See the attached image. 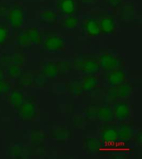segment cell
Returning <instances> with one entry per match:
<instances>
[{
	"mask_svg": "<svg viewBox=\"0 0 142 159\" xmlns=\"http://www.w3.org/2000/svg\"><path fill=\"white\" fill-rule=\"evenodd\" d=\"M43 49L49 53L61 52L66 48V42L63 37L58 35L49 36L43 43Z\"/></svg>",
	"mask_w": 142,
	"mask_h": 159,
	"instance_id": "1",
	"label": "cell"
},
{
	"mask_svg": "<svg viewBox=\"0 0 142 159\" xmlns=\"http://www.w3.org/2000/svg\"><path fill=\"white\" fill-rule=\"evenodd\" d=\"M42 41V37L37 28H30L19 36L18 42L22 45H37Z\"/></svg>",
	"mask_w": 142,
	"mask_h": 159,
	"instance_id": "2",
	"label": "cell"
},
{
	"mask_svg": "<svg viewBox=\"0 0 142 159\" xmlns=\"http://www.w3.org/2000/svg\"><path fill=\"white\" fill-rule=\"evenodd\" d=\"M98 63L100 67L105 70L112 71L119 66L120 61L112 54L105 53L100 56Z\"/></svg>",
	"mask_w": 142,
	"mask_h": 159,
	"instance_id": "3",
	"label": "cell"
},
{
	"mask_svg": "<svg viewBox=\"0 0 142 159\" xmlns=\"http://www.w3.org/2000/svg\"><path fill=\"white\" fill-rule=\"evenodd\" d=\"M76 66L84 74L89 75H94L100 70V65L93 60H86L76 62Z\"/></svg>",
	"mask_w": 142,
	"mask_h": 159,
	"instance_id": "4",
	"label": "cell"
},
{
	"mask_svg": "<svg viewBox=\"0 0 142 159\" xmlns=\"http://www.w3.org/2000/svg\"><path fill=\"white\" fill-rule=\"evenodd\" d=\"M17 110L19 116L25 120L31 119L36 115V106L31 101H24Z\"/></svg>",
	"mask_w": 142,
	"mask_h": 159,
	"instance_id": "5",
	"label": "cell"
},
{
	"mask_svg": "<svg viewBox=\"0 0 142 159\" xmlns=\"http://www.w3.org/2000/svg\"><path fill=\"white\" fill-rule=\"evenodd\" d=\"M7 20L14 27H21L24 21V13L21 9L16 7L10 11Z\"/></svg>",
	"mask_w": 142,
	"mask_h": 159,
	"instance_id": "6",
	"label": "cell"
},
{
	"mask_svg": "<svg viewBox=\"0 0 142 159\" xmlns=\"http://www.w3.org/2000/svg\"><path fill=\"white\" fill-rule=\"evenodd\" d=\"M132 87L129 84L122 83L113 87L109 92V95L113 98H124L131 94Z\"/></svg>",
	"mask_w": 142,
	"mask_h": 159,
	"instance_id": "7",
	"label": "cell"
},
{
	"mask_svg": "<svg viewBox=\"0 0 142 159\" xmlns=\"http://www.w3.org/2000/svg\"><path fill=\"white\" fill-rule=\"evenodd\" d=\"M126 73L121 69L111 71L107 76L108 83L111 87H116L124 83L126 80Z\"/></svg>",
	"mask_w": 142,
	"mask_h": 159,
	"instance_id": "8",
	"label": "cell"
},
{
	"mask_svg": "<svg viewBox=\"0 0 142 159\" xmlns=\"http://www.w3.org/2000/svg\"><path fill=\"white\" fill-rule=\"evenodd\" d=\"M84 30L87 35L90 37H96L100 35L99 22L95 19H89L84 24Z\"/></svg>",
	"mask_w": 142,
	"mask_h": 159,
	"instance_id": "9",
	"label": "cell"
},
{
	"mask_svg": "<svg viewBox=\"0 0 142 159\" xmlns=\"http://www.w3.org/2000/svg\"><path fill=\"white\" fill-rule=\"evenodd\" d=\"M101 33L105 35H111L114 33L117 28V24L114 19L105 17L99 22Z\"/></svg>",
	"mask_w": 142,
	"mask_h": 159,
	"instance_id": "10",
	"label": "cell"
},
{
	"mask_svg": "<svg viewBox=\"0 0 142 159\" xmlns=\"http://www.w3.org/2000/svg\"><path fill=\"white\" fill-rule=\"evenodd\" d=\"M114 116L119 120H125L129 118L131 110L129 106L125 102H120L114 106Z\"/></svg>",
	"mask_w": 142,
	"mask_h": 159,
	"instance_id": "11",
	"label": "cell"
},
{
	"mask_svg": "<svg viewBox=\"0 0 142 159\" xmlns=\"http://www.w3.org/2000/svg\"><path fill=\"white\" fill-rule=\"evenodd\" d=\"M39 21L41 24L47 26H53L57 23V15L52 10H45L39 14Z\"/></svg>",
	"mask_w": 142,
	"mask_h": 159,
	"instance_id": "12",
	"label": "cell"
},
{
	"mask_svg": "<svg viewBox=\"0 0 142 159\" xmlns=\"http://www.w3.org/2000/svg\"><path fill=\"white\" fill-rule=\"evenodd\" d=\"M57 7L61 13L67 16L72 15L76 9L74 0H59Z\"/></svg>",
	"mask_w": 142,
	"mask_h": 159,
	"instance_id": "13",
	"label": "cell"
},
{
	"mask_svg": "<svg viewBox=\"0 0 142 159\" xmlns=\"http://www.w3.org/2000/svg\"><path fill=\"white\" fill-rule=\"evenodd\" d=\"M42 73L44 76L51 79L57 77L59 73L57 65L52 62H48L43 66Z\"/></svg>",
	"mask_w": 142,
	"mask_h": 159,
	"instance_id": "14",
	"label": "cell"
},
{
	"mask_svg": "<svg viewBox=\"0 0 142 159\" xmlns=\"http://www.w3.org/2000/svg\"><path fill=\"white\" fill-rule=\"evenodd\" d=\"M51 136L57 141H66L70 139L71 131L66 128H57L52 130Z\"/></svg>",
	"mask_w": 142,
	"mask_h": 159,
	"instance_id": "15",
	"label": "cell"
},
{
	"mask_svg": "<svg viewBox=\"0 0 142 159\" xmlns=\"http://www.w3.org/2000/svg\"><path fill=\"white\" fill-rule=\"evenodd\" d=\"M101 142L96 139L89 138L83 141V147L87 152L94 153L98 152L101 148Z\"/></svg>",
	"mask_w": 142,
	"mask_h": 159,
	"instance_id": "16",
	"label": "cell"
},
{
	"mask_svg": "<svg viewBox=\"0 0 142 159\" xmlns=\"http://www.w3.org/2000/svg\"><path fill=\"white\" fill-rule=\"evenodd\" d=\"M102 139L105 144H113L118 139V131L111 128L106 129L102 133Z\"/></svg>",
	"mask_w": 142,
	"mask_h": 159,
	"instance_id": "17",
	"label": "cell"
},
{
	"mask_svg": "<svg viewBox=\"0 0 142 159\" xmlns=\"http://www.w3.org/2000/svg\"><path fill=\"white\" fill-rule=\"evenodd\" d=\"M79 20L75 16L69 15L60 22V27L65 30H74L77 27Z\"/></svg>",
	"mask_w": 142,
	"mask_h": 159,
	"instance_id": "18",
	"label": "cell"
},
{
	"mask_svg": "<svg viewBox=\"0 0 142 159\" xmlns=\"http://www.w3.org/2000/svg\"><path fill=\"white\" fill-rule=\"evenodd\" d=\"M118 131V139L122 141H128L133 137L134 130L131 126L124 125L120 126Z\"/></svg>",
	"mask_w": 142,
	"mask_h": 159,
	"instance_id": "19",
	"label": "cell"
},
{
	"mask_svg": "<svg viewBox=\"0 0 142 159\" xmlns=\"http://www.w3.org/2000/svg\"><path fill=\"white\" fill-rule=\"evenodd\" d=\"M120 18L123 20H131L134 17V7L132 3H127L122 6L120 10Z\"/></svg>",
	"mask_w": 142,
	"mask_h": 159,
	"instance_id": "20",
	"label": "cell"
},
{
	"mask_svg": "<svg viewBox=\"0 0 142 159\" xmlns=\"http://www.w3.org/2000/svg\"><path fill=\"white\" fill-rule=\"evenodd\" d=\"M98 116L100 120L103 121H110L114 118V112L108 106H103L98 110Z\"/></svg>",
	"mask_w": 142,
	"mask_h": 159,
	"instance_id": "21",
	"label": "cell"
},
{
	"mask_svg": "<svg viewBox=\"0 0 142 159\" xmlns=\"http://www.w3.org/2000/svg\"><path fill=\"white\" fill-rule=\"evenodd\" d=\"M84 91H93L96 89L98 85V80L93 75H89L84 80L82 83Z\"/></svg>",
	"mask_w": 142,
	"mask_h": 159,
	"instance_id": "22",
	"label": "cell"
},
{
	"mask_svg": "<svg viewBox=\"0 0 142 159\" xmlns=\"http://www.w3.org/2000/svg\"><path fill=\"white\" fill-rule=\"evenodd\" d=\"M9 100L11 105L17 109L24 102V94L20 91H12L10 95Z\"/></svg>",
	"mask_w": 142,
	"mask_h": 159,
	"instance_id": "23",
	"label": "cell"
},
{
	"mask_svg": "<svg viewBox=\"0 0 142 159\" xmlns=\"http://www.w3.org/2000/svg\"><path fill=\"white\" fill-rule=\"evenodd\" d=\"M69 90L71 94L74 95H80L83 92V89L82 87V84L74 82L70 84L69 85Z\"/></svg>",
	"mask_w": 142,
	"mask_h": 159,
	"instance_id": "24",
	"label": "cell"
},
{
	"mask_svg": "<svg viewBox=\"0 0 142 159\" xmlns=\"http://www.w3.org/2000/svg\"><path fill=\"white\" fill-rule=\"evenodd\" d=\"M104 1L109 7L117 8L121 6L123 0H104Z\"/></svg>",
	"mask_w": 142,
	"mask_h": 159,
	"instance_id": "25",
	"label": "cell"
},
{
	"mask_svg": "<svg viewBox=\"0 0 142 159\" xmlns=\"http://www.w3.org/2000/svg\"><path fill=\"white\" fill-rule=\"evenodd\" d=\"M9 84L6 81L0 80V95L4 94L9 90Z\"/></svg>",
	"mask_w": 142,
	"mask_h": 159,
	"instance_id": "26",
	"label": "cell"
},
{
	"mask_svg": "<svg viewBox=\"0 0 142 159\" xmlns=\"http://www.w3.org/2000/svg\"><path fill=\"white\" fill-rule=\"evenodd\" d=\"M7 36V30L4 27H0V44L6 41Z\"/></svg>",
	"mask_w": 142,
	"mask_h": 159,
	"instance_id": "27",
	"label": "cell"
},
{
	"mask_svg": "<svg viewBox=\"0 0 142 159\" xmlns=\"http://www.w3.org/2000/svg\"><path fill=\"white\" fill-rule=\"evenodd\" d=\"M20 68L17 66H12L10 67L9 68V72L10 76L12 77H15V76L18 75L20 73Z\"/></svg>",
	"mask_w": 142,
	"mask_h": 159,
	"instance_id": "28",
	"label": "cell"
},
{
	"mask_svg": "<svg viewBox=\"0 0 142 159\" xmlns=\"http://www.w3.org/2000/svg\"><path fill=\"white\" fill-rule=\"evenodd\" d=\"M81 1L85 3H90L95 2L96 0H81Z\"/></svg>",
	"mask_w": 142,
	"mask_h": 159,
	"instance_id": "29",
	"label": "cell"
},
{
	"mask_svg": "<svg viewBox=\"0 0 142 159\" xmlns=\"http://www.w3.org/2000/svg\"><path fill=\"white\" fill-rule=\"evenodd\" d=\"M3 72H2V71L0 70V80H2V79L3 78Z\"/></svg>",
	"mask_w": 142,
	"mask_h": 159,
	"instance_id": "30",
	"label": "cell"
}]
</instances>
